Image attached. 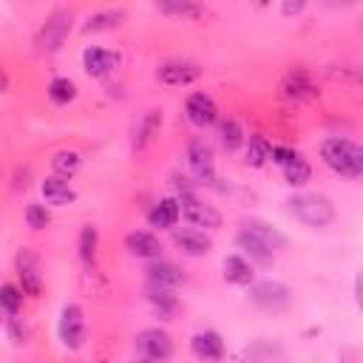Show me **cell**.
<instances>
[{
    "label": "cell",
    "instance_id": "obj_14",
    "mask_svg": "<svg viewBox=\"0 0 363 363\" xmlns=\"http://www.w3.org/2000/svg\"><path fill=\"white\" fill-rule=\"evenodd\" d=\"M190 352L201 363H221L227 354V346L216 329H199L190 335Z\"/></svg>",
    "mask_w": 363,
    "mask_h": 363
},
{
    "label": "cell",
    "instance_id": "obj_7",
    "mask_svg": "<svg viewBox=\"0 0 363 363\" xmlns=\"http://www.w3.org/2000/svg\"><path fill=\"white\" fill-rule=\"evenodd\" d=\"M176 201H179L182 218H184L187 224H193V230H199V227H204V230H218V227H221V213H218L213 204L201 201L193 190H179V193H176Z\"/></svg>",
    "mask_w": 363,
    "mask_h": 363
},
{
    "label": "cell",
    "instance_id": "obj_34",
    "mask_svg": "<svg viewBox=\"0 0 363 363\" xmlns=\"http://www.w3.org/2000/svg\"><path fill=\"white\" fill-rule=\"evenodd\" d=\"M6 335H9V340H11L14 346H26L28 337H31V335H28V326H26L17 315H9V318H6Z\"/></svg>",
    "mask_w": 363,
    "mask_h": 363
},
{
    "label": "cell",
    "instance_id": "obj_17",
    "mask_svg": "<svg viewBox=\"0 0 363 363\" xmlns=\"http://www.w3.org/2000/svg\"><path fill=\"white\" fill-rule=\"evenodd\" d=\"M125 250L133 255V258H142V261H156L162 258V241L156 233L150 230H130L125 235Z\"/></svg>",
    "mask_w": 363,
    "mask_h": 363
},
{
    "label": "cell",
    "instance_id": "obj_9",
    "mask_svg": "<svg viewBox=\"0 0 363 363\" xmlns=\"http://www.w3.org/2000/svg\"><path fill=\"white\" fill-rule=\"evenodd\" d=\"M187 167L196 179V184H213L216 182V153L204 136H193L184 147Z\"/></svg>",
    "mask_w": 363,
    "mask_h": 363
},
{
    "label": "cell",
    "instance_id": "obj_16",
    "mask_svg": "<svg viewBox=\"0 0 363 363\" xmlns=\"http://www.w3.org/2000/svg\"><path fill=\"white\" fill-rule=\"evenodd\" d=\"M159 130H162V111H159V108H147V111L136 119V125H133L130 147H133L136 153L147 150V147L153 145V139L159 136Z\"/></svg>",
    "mask_w": 363,
    "mask_h": 363
},
{
    "label": "cell",
    "instance_id": "obj_1",
    "mask_svg": "<svg viewBox=\"0 0 363 363\" xmlns=\"http://www.w3.org/2000/svg\"><path fill=\"white\" fill-rule=\"evenodd\" d=\"M284 244H286L284 233H278L275 227H269L261 218H247L235 233V247L241 250L238 255H244L252 267L255 264H261V267L275 264V255Z\"/></svg>",
    "mask_w": 363,
    "mask_h": 363
},
{
    "label": "cell",
    "instance_id": "obj_30",
    "mask_svg": "<svg viewBox=\"0 0 363 363\" xmlns=\"http://www.w3.org/2000/svg\"><path fill=\"white\" fill-rule=\"evenodd\" d=\"M45 96L54 102V105H68L77 99V82L68 79V77H54L45 88Z\"/></svg>",
    "mask_w": 363,
    "mask_h": 363
},
{
    "label": "cell",
    "instance_id": "obj_4",
    "mask_svg": "<svg viewBox=\"0 0 363 363\" xmlns=\"http://www.w3.org/2000/svg\"><path fill=\"white\" fill-rule=\"evenodd\" d=\"M71 28H74V11H71V9H54V11H48L45 20H43V26H40L37 34H34L37 51H43V54H57V51L62 48V43L68 40Z\"/></svg>",
    "mask_w": 363,
    "mask_h": 363
},
{
    "label": "cell",
    "instance_id": "obj_8",
    "mask_svg": "<svg viewBox=\"0 0 363 363\" xmlns=\"http://www.w3.org/2000/svg\"><path fill=\"white\" fill-rule=\"evenodd\" d=\"M133 346H136L139 357L142 360H150V363H167L173 357V337L162 326H145V329H139L136 337H133Z\"/></svg>",
    "mask_w": 363,
    "mask_h": 363
},
{
    "label": "cell",
    "instance_id": "obj_19",
    "mask_svg": "<svg viewBox=\"0 0 363 363\" xmlns=\"http://www.w3.org/2000/svg\"><path fill=\"white\" fill-rule=\"evenodd\" d=\"M173 244L179 247L182 255H190V258H201L213 250V238L204 235V230H193V227L173 230Z\"/></svg>",
    "mask_w": 363,
    "mask_h": 363
},
{
    "label": "cell",
    "instance_id": "obj_3",
    "mask_svg": "<svg viewBox=\"0 0 363 363\" xmlns=\"http://www.w3.org/2000/svg\"><path fill=\"white\" fill-rule=\"evenodd\" d=\"M320 159L323 164L343 176V179H357L363 173V147L346 136H329L320 142Z\"/></svg>",
    "mask_w": 363,
    "mask_h": 363
},
{
    "label": "cell",
    "instance_id": "obj_29",
    "mask_svg": "<svg viewBox=\"0 0 363 363\" xmlns=\"http://www.w3.org/2000/svg\"><path fill=\"white\" fill-rule=\"evenodd\" d=\"M77 250H79V258L85 267H94L96 264V250H99V230L94 224H85L79 230V241H77Z\"/></svg>",
    "mask_w": 363,
    "mask_h": 363
},
{
    "label": "cell",
    "instance_id": "obj_20",
    "mask_svg": "<svg viewBox=\"0 0 363 363\" xmlns=\"http://www.w3.org/2000/svg\"><path fill=\"white\" fill-rule=\"evenodd\" d=\"M128 11L122 6H108V9H96L85 17L82 23V34H99V31H113L125 23Z\"/></svg>",
    "mask_w": 363,
    "mask_h": 363
},
{
    "label": "cell",
    "instance_id": "obj_26",
    "mask_svg": "<svg viewBox=\"0 0 363 363\" xmlns=\"http://www.w3.org/2000/svg\"><path fill=\"white\" fill-rule=\"evenodd\" d=\"M82 170V153L74 147H60L51 153V176H60L65 182H71L77 173Z\"/></svg>",
    "mask_w": 363,
    "mask_h": 363
},
{
    "label": "cell",
    "instance_id": "obj_39",
    "mask_svg": "<svg viewBox=\"0 0 363 363\" xmlns=\"http://www.w3.org/2000/svg\"><path fill=\"white\" fill-rule=\"evenodd\" d=\"M133 363H150V360H142V357H136V360H133Z\"/></svg>",
    "mask_w": 363,
    "mask_h": 363
},
{
    "label": "cell",
    "instance_id": "obj_15",
    "mask_svg": "<svg viewBox=\"0 0 363 363\" xmlns=\"http://www.w3.org/2000/svg\"><path fill=\"white\" fill-rule=\"evenodd\" d=\"M119 68V54L111 51V48H102V45H88L82 51V71L94 79H102L108 74H113Z\"/></svg>",
    "mask_w": 363,
    "mask_h": 363
},
{
    "label": "cell",
    "instance_id": "obj_2",
    "mask_svg": "<svg viewBox=\"0 0 363 363\" xmlns=\"http://www.w3.org/2000/svg\"><path fill=\"white\" fill-rule=\"evenodd\" d=\"M284 204H286V213L309 230H326L337 218L335 201L323 193H292Z\"/></svg>",
    "mask_w": 363,
    "mask_h": 363
},
{
    "label": "cell",
    "instance_id": "obj_11",
    "mask_svg": "<svg viewBox=\"0 0 363 363\" xmlns=\"http://www.w3.org/2000/svg\"><path fill=\"white\" fill-rule=\"evenodd\" d=\"M14 272H17V286L28 298L43 295V272H40V255L31 247H20L14 255Z\"/></svg>",
    "mask_w": 363,
    "mask_h": 363
},
{
    "label": "cell",
    "instance_id": "obj_25",
    "mask_svg": "<svg viewBox=\"0 0 363 363\" xmlns=\"http://www.w3.org/2000/svg\"><path fill=\"white\" fill-rule=\"evenodd\" d=\"M145 298H147L150 309H153L159 318H164V320H170V318L179 312V298H176V292H173V289L145 284Z\"/></svg>",
    "mask_w": 363,
    "mask_h": 363
},
{
    "label": "cell",
    "instance_id": "obj_13",
    "mask_svg": "<svg viewBox=\"0 0 363 363\" xmlns=\"http://www.w3.org/2000/svg\"><path fill=\"white\" fill-rule=\"evenodd\" d=\"M184 116L196 128H210L218 122V105L207 91H193L184 99Z\"/></svg>",
    "mask_w": 363,
    "mask_h": 363
},
{
    "label": "cell",
    "instance_id": "obj_23",
    "mask_svg": "<svg viewBox=\"0 0 363 363\" xmlns=\"http://www.w3.org/2000/svg\"><path fill=\"white\" fill-rule=\"evenodd\" d=\"M179 218H182V213H179L176 196H164V199L153 201L150 210H147V224L156 227V230H176Z\"/></svg>",
    "mask_w": 363,
    "mask_h": 363
},
{
    "label": "cell",
    "instance_id": "obj_33",
    "mask_svg": "<svg viewBox=\"0 0 363 363\" xmlns=\"http://www.w3.org/2000/svg\"><path fill=\"white\" fill-rule=\"evenodd\" d=\"M23 218H26V227H31V230H45V227L51 224V213H48V207H45V204H37V201L26 207Z\"/></svg>",
    "mask_w": 363,
    "mask_h": 363
},
{
    "label": "cell",
    "instance_id": "obj_27",
    "mask_svg": "<svg viewBox=\"0 0 363 363\" xmlns=\"http://www.w3.org/2000/svg\"><path fill=\"white\" fill-rule=\"evenodd\" d=\"M269 139L267 136H261V133H252V136H247L244 139V159H247V164L250 167H264L267 162H269Z\"/></svg>",
    "mask_w": 363,
    "mask_h": 363
},
{
    "label": "cell",
    "instance_id": "obj_35",
    "mask_svg": "<svg viewBox=\"0 0 363 363\" xmlns=\"http://www.w3.org/2000/svg\"><path fill=\"white\" fill-rule=\"evenodd\" d=\"M301 153L295 150V147H286V145H272L269 147V162L272 164H278V167H286L289 162H295Z\"/></svg>",
    "mask_w": 363,
    "mask_h": 363
},
{
    "label": "cell",
    "instance_id": "obj_36",
    "mask_svg": "<svg viewBox=\"0 0 363 363\" xmlns=\"http://www.w3.org/2000/svg\"><path fill=\"white\" fill-rule=\"evenodd\" d=\"M303 9H306V3H303V0H298V3H281V6H278V11H281V14H286V17L301 14Z\"/></svg>",
    "mask_w": 363,
    "mask_h": 363
},
{
    "label": "cell",
    "instance_id": "obj_22",
    "mask_svg": "<svg viewBox=\"0 0 363 363\" xmlns=\"http://www.w3.org/2000/svg\"><path fill=\"white\" fill-rule=\"evenodd\" d=\"M221 278H224L227 284H233V286H250V284L255 281V267H252L244 255L230 252V255H224V261H221Z\"/></svg>",
    "mask_w": 363,
    "mask_h": 363
},
{
    "label": "cell",
    "instance_id": "obj_37",
    "mask_svg": "<svg viewBox=\"0 0 363 363\" xmlns=\"http://www.w3.org/2000/svg\"><path fill=\"white\" fill-rule=\"evenodd\" d=\"M0 91H9V74L3 65H0Z\"/></svg>",
    "mask_w": 363,
    "mask_h": 363
},
{
    "label": "cell",
    "instance_id": "obj_28",
    "mask_svg": "<svg viewBox=\"0 0 363 363\" xmlns=\"http://www.w3.org/2000/svg\"><path fill=\"white\" fill-rule=\"evenodd\" d=\"M244 139H247V133H244V128H241L238 119L227 116V119L218 122V142L224 145V150H230V153L238 150L244 145Z\"/></svg>",
    "mask_w": 363,
    "mask_h": 363
},
{
    "label": "cell",
    "instance_id": "obj_10",
    "mask_svg": "<svg viewBox=\"0 0 363 363\" xmlns=\"http://www.w3.org/2000/svg\"><path fill=\"white\" fill-rule=\"evenodd\" d=\"M278 91H281V96L289 99V102H309V99H318V94H320L315 74H312L309 68H303V65L289 68V71L284 74Z\"/></svg>",
    "mask_w": 363,
    "mask_h": 363
},
{
    "label": "cell",
    "instance_id": "obj_32",
    "mask_svg": "<svg viewBox=\"0 0 363 363\" xmlns=\"http://www.w3.org/2000/svg\"><path fill=\"white\" fill-rule=\"evenodd\" d=\"M23 289L17 284H0V309L6 315H17L20 306H23Z\"/></svg>",
    "mask_w": 363,
    "mask_h": 363
},
{
    "label": "cell",
    "instance_id": "obj_18",
    "mask_svg": "<svg viewBox=\"0 0 363 363\" xmlns=\"http://www.w3.org/2000/svg\"><path fill=\"white\" fill-rule=\"evenodd\" d=\"M145 281L153 284V286H164V289H176L179 284H184V272L179 264L167 261V258H156V261H147L145 267Z\"/></svg>",
    "mask_w": 363,
    "mask_h": 363
},
{
    "label": "cell",
    "instance_id": "obj_5",
    "mask_svg": "<svg viewBox=\"0 0 363 363\" xmlns=\"http://www.w3.org/2000/svg\"><path fill=\"white\" fill-rule=\"evenodd\" d=\"M247 295H250V303L264 309V312H284L289 306V301H292V289L278 278L252 281L247 286Z\"/></svg>",
    "mask_w": 363,
    "mask_h": 363
},
{
    "label": "cell",
    "instance_id": "obj_24",
    "mask_svg": "<svg viewBox=\"0 0 363 363\" xmlns=\"http://www.w3.org/2000/svg\"><path fill=\"white\" fill-rule=\"evenodd\" d=\"M156 11L164 14V17L190 20V23L207 17V6L204 3H196V0H162V3H156Z\"/></svg>",
    "mask_w": 363,
    "mask_h": 363
},
{
    "label": "cell",
    "instance_id": "obj_6",
    "mask_svg": "<svg viewBox=\"0 0 363 363\" xmlns=\"http://www.w3.org/2000/svg\"><path fill=\"white\" fill-rule=\"evenodd\" d=\"M57 337L68 352H77L85 346L88 340V320H85V309L79 303H65L60 309L57 318Z\"/></svg>",
    "mask_w": 363,
    "mask_h": 363
},
{
    "label": "cell",
    "instance_id": "obj_12",
    "mask_svg": "<svg viewBox=\"0 0 363 363\" xmlns=\"http://www.w3.org/2000/svg\"><path fill=\"white\" fill-rule=\"evenodd\" d=\"M201 77V68L190 60H167L156 68V79L167 88H187Z\"/></svg>",
    "mask_w": 363,
    "mask_h": 363
},
{
    "label": "cell",
    "instance_id": "obj_31",
    "mask_svg": "<svg viewBox=\"0 0 363 363\" xmlns=\"http://www.w3.org/2000/svg\"><path fill=\"white\" fill-rule=\"evenodd\" d=\"M281 173H284V182L289 187H303L309 182V176H312V167H309V162L303 156H298L295 162H289L286 167H281Z\"/></svg>",
    "mask_w": 363,
    "mask_h": 363
},
{
    "label": "cell",
    "instance_id": "obj_21",
    "mask_svg": "<svg viewBox=\"0 0 363 363\" xmlns=\"http://www.w3.org/2000/svg\"><path fill=\"white\" fill-rule=\"evenodd\" d=\"M40 196L45 201V207H65L77 201V190L71 187V182L60 179V176H45L40 182Z\"/></svg>",
    "mask_w": 363,
    "mask_h": 363
},
{
    "label": "cell",
    "instance_id": "obj_38",
    "mask_svg": "<svg viewBox=\"0 0 363 363\" xmlns=\"http://www.w3.org/2000/svg\"><path fill=\"white\" fill-rule=\"evenodd\" d=\"M354 303L360 306V275H354Z\"/></svg>",
    "mask_w": 363,
    "mask_h": 363
}]
</instances>
